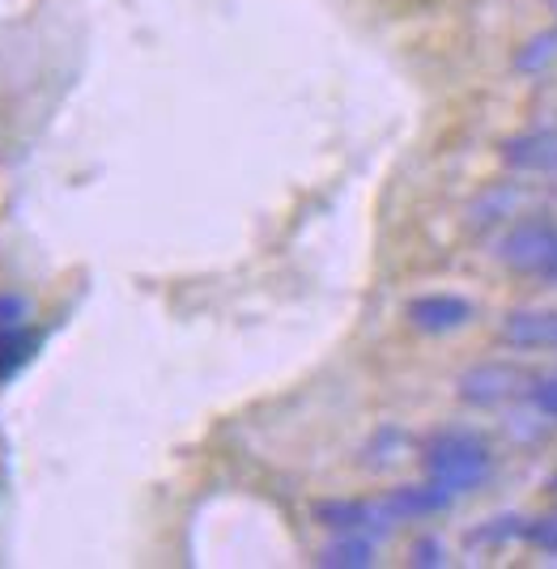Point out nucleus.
Here are the masks:
<instances>
[{
    "mask_svg": "<svg viewBox=\"0 0 557 569\" xmlns=\"http://www.w3.org/2000/svg\"><path fill=\"white\" fill-rule=\"evenodd\" d=\"M524 536H528L533 545H540V548H549V552H557V519L524 522Z\"/></svg>",
    "mask_w": 557,
    "mask_h": 569,
    "instance_id": "2eb2a0df",
    "label": "nucleus"
},
{
    "mask_svg": "<svg viewBox=\"0 0 557 569\" xmlns=\"http://www.w3.org/2000/svg\"><path fill=\"white\" fill-rule=\"evenodd\" d=\"M510 536H524V519H515V515H510V519H494L489 527H481L473 540L485 545V540H510Z\"/></svg>",
    "mask_w": 557,
    "mask_h": 569,
    "instance_id": "4468645a",
    "label": "nucleus"
},
{
    "mask_svg": "<svg viewBox=\"0 0 557 569\" xmlns=\"http://www.w3.org/2000/svg\"><path fill=\"white\" fill-rule=\"evenodd\" d=\"M26 298H18V293H0V328H18V323H26Z\"/></svg>",
    "mask_w": 557,
    "mask_h": 569,
    "instance_id": "dca6fc26",
    "label": "nucleus"
},
{
    "mask_svg": "<svg viewBox=\"0 0 557 569\" xmlns=\"http://www.w3.org/2000/svg\"><path fill=\"white\" fill-rule=\"evenodd\" d=\"M319 566L332 569H366L375 566V545L366 540L362 531H340L337 545H328L319 552Z\"/></svg>",
    "mask_w": 557,
    "mask_h": 569,
    "instance_id": "1a4fd4ad",
    "label": "nucleus"
},
{
    "mask_svg": "<svg viewBox=\"0 0 557 569\" xmlns=\"http://www.w3.org/2000/svg\"><path fill=\"white\" fill-rule=\"evenodd\" d=\"M545 277H549V281L557 284V256H554V263H549V268H545Z\"/></svg>",
    "mask_w": 557,
    "mask_h": 569,
    "instance_id": "a211bd4d",
    "label": "nucleus"
},
{
    "mask_svg": "<svg viewBox=\"0 0 557 569\" xmlns=\"http://www.w3.org/2000/svg\"><path fill=\"white\" fill-rule=\"evenodd\" d=\"M473 319V302L460 293H426V298H412L409 302V323L417 332H456Z\"/></svg>",
    "mask_w": 557,
    "mask_h": 569,
    "instance_id": "20e7f679",
    "label": "nucleus"
},
{
    "mask_svg": "<svg viewBox=\"0 0 557 569\" xmlns=\"http://www.w3.org/2000/svg\"><path fill=\"white\" fill-rule=\"evenodd\" d=\"M498 256L515 272H540L545 277V268L557 256V221H549V217H524V221H515L507 230V238H503V247H498Z\"/></svg>",
    "mask_w": 557,
    "mask_h": 569,
    "instance_id": "f03ea898",
    "label": "nucleus"
},
{
    "mask_svg": "<svg viewBox=\"0 0 557 569\" xmlns=\"http://www.w3.org/2000/svg\"><path fill=\"white\" fill-rule=\"evenodd\" d=\"M39 349V336L26 332L22 323L18 328H0V379H9L13 370H22L26 357Z\"/></svg>",
    "mask_w": 557,
    "mask_h": 569,
    "instance_id": "9d476101",
    "label": "nucleus"
},
{
    "mask_svg": "<svg viewBox=\"0 0 557 569\" xmlns=\"http://www.w3.org/2000/svg\"><path fill=\"white\" fill-rule=\"evenodd\" d=\"M557 60V34H536L528 48L515 56V69L519 72H540L545 64Z\"/></svg>",
    "mask_w": 557,
    "mask_h": 569,
    "instance_id": "9b49d317",
    "label": "nucleus"
},
{
    "mask_svg": "<svg viewBox=\"0 0 557 569\" xmlns=\"http://www.w3.org/2000/svg\"><path fill=\"white\" fill-rule=\"evenodd\" d=\"M503 336L515 349H540L557 345V310H515L503 323Z\"/></svg>",
    "mask_w": 557,
    "mask_h": 569,
    "instance_id": "6e6552de",
    "label": "nucleus"
},
{
    "mask_svg": "<svg viewBox=\"0 0 557 569\" xmlns=\"http://www.w3.org/2000/svg\"><path fill=\"white\" fill-rule=\"evenodd\" d=\"M524 382L519 366H503V361H489V366H473L460 379V400L473 408H494V403L510 400Z\"/></svg>",
    "mask_w": 557,
    "mask_h": 569,
    "instance_id": "7ed1b4c3",
    "label": "nucleus"
},
{
    "mask_svg": "<svg viewBox=\"0 0 557 569\" xmlns=\"http://www.w3.org/2000/svg\"><path fill=\"white\" fill-rule=\"evenodd\" d=\"M447 557H442V545L438 540H417L412 545V566H442Z\"/></svg>",
    "mask_w": 557,
    "mask_h": 569,
    "instance_id": "f3484780",
    "label": "nucleus"
},
{
    "mask_svg": "<svg viewBox=\"0 0 557 569\" xmlns=\"http://www.w3.org/2000/svg\"><path fill=\"white\" fill-rule=\"evenodd\" d=\"M421 468L438 489L460 498V493H477L494 476V455L481 433H473V429H438L421 451Z\"/></svg>",
    "mask_w": 557,
    "mask_h": 569,
    "instance_id": "f257e3e1",
    "label": "nucleus"
},
{
    "mask_svg": "<svg viewBox=\"0 0 557 569\" xmlns=\"http://www.w3.org/2000/svg\"><path fill=\"white\" fill-rule=\"evenodd\" d=\"M503 162L510 170H528V174H554L557 170V128H536L519 132L503 144Z\"/></svg>",
    "mask_w": 557,
    "mask_h": 569,
    "instance_id": "423d86ee",
    "label": "nucleus"
},
{
    "mask_svg": "<svg viewBox=\"0 0 557 569\" xmlns=\"http://www.w3.org/2000/svg\"><path fill=\"white\" fill-rule=\"evenodd\" d=\"M451 501L456 498H451L447 489H438L435 480H430V485H405V489H396L391 498H384V510H388L391 522L430 519V515H442Z\"/></svg>",
    "mask_w": 557,
    "mask_h": 569,
    "instance_id": "0eeeda50",
    "label": "nucleus"
},
{
    "mask_svg": "<svg viewBox=\"0 0 557 569\" xmlns=\"http://www.w3.org/2000/svg\"><path fill=\"white\" fill-rule=\"evenodd\" d=\"M316 519L324 527H332V531H375V536H384L391 531L396 522L388 519V510H384V501H349V498H337V501H319L316 506Z\"/></svg>",
    "mask_w": 557,
    "mask_h": 569,
    "instance_id": "39448f33",
    "label": "nucleus"
},
{
    "mask_svg": "<svg viewBox=\"0 0 557 569\" xmlns=\"http://www.w3.org/2000/svg\"><path fill=\"white\" fill-rule=\"evenodd\" d=\"M510 204H515V191H494V196H485L481 204L473 209V221H477V226H489V221L507 217Z\"/></svg>",
    "mask_w": 557,
    "mask_h": 569,
    "instance_id": "f8f14e48",
    "label": "nucleus"
},
{
    "mask_svg": "<svg viewBox=\"0 0 557 569\" xmlns=\"http://www.w3.org/2000/svg\"><path fill=\"white\" fill-rule=\"evenodd\" d=\"M533 408L540 412V417H554L557 421V375L533 382Z\"/></svg>",
    "mask_w": 557,
    "mask_h": 569,
    "instance_id": "ddd939ff",
    "label": "nucleus"
}]
</instances>
